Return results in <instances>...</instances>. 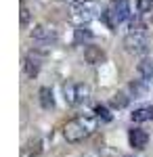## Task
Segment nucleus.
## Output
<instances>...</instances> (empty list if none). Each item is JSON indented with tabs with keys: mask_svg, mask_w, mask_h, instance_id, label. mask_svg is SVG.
Wrapping results in <instances>:
<instances>
[{
	"mask_svg": "<svg viewBox=\"0 0 153 157\" xmlns=\"http://www.w3.org/2000/svg\"><path fill=\"white\" fill-rule=\"evenodd\" d=\"M103 23L109 29H116L120 23H124L126 19H130V2L128 0H111L103 15H101Z\"/></svg>",
	"mask_w": 153,
	"mask_h": 157,
	"instance_id": "3",
	"label": "nucleus"
},
{
	"mask_svg": "<svg viewBox=\"0 0 153 157\" xmlns=\"http://www.w3.org/2000/svg\"><path fill=\"white\" fill-rule=\"evenodd\" d=\"M130 120L141 124V121H151L153 120V105H147V107H139L130 113Z\"/></svg>",
	"mask_w": 153,
	"mask_h": 157,
	"instance_id": "11",
	"label": "nucleus"
},
{
	"mask_svg": "<svg viewBox=\"0 0 153 157\" xmlns=\"http://www.w3.org/2000/svg\"><path fill=\"white\" fill-rule=\"evenodd\" d=\"M136 9H139V13H141V15H145V13H151L153 0H136Z\"/></svg>",
	"mask_w": 153,
	"mask_h": 157,
	"instance_id": "18",
	"label": "nucleus"
},
{
	"mask_svg": "<svg viewBox=\"0 0 153 157\" xmlns=\"http://www.w3.org/2000/svg\"><path fill=\"white\" fill-rule=\"evenodd\" d=\"M130 97H126L124 92H118V94H113V98H111V107L113 109H124L126 105H128Z\"/></svg>",
	"mask_w": 153,
	"mask_h": 157,
	"instance_id": "16",
	"label": "nucleus"
},
{
	"mask_svg": "<svg viewBox=\"0 0 153 157\" xmlns=\"http://www.w3.org/2000/svg\"><path fill=\"white\" fill-rule=\"evenodd\" d=\"M42 61H44V55H42V52H38V50H29V52L25 55V61H23L25 75H27V78H36V75L40 73Z\"/></svg>",
	"mask_w": 153,
	"mask_h": 157,
	"instance_id": "7",
	"label": "nucleus"
},
{
	"mask_svg": "<svg viewBox=\"0 0 153 157\" xmlns=\"http://www.w3.org/2000/svg\"><path fill=\"white\" fill-rule=\"evenodd\" d=\"M105 9H101L99 0H78L69 4V19L78 25H86L92 19H96L99 15H103Z\"/></svg>",
	"mask_w": 153,
	"mask_h": 157,
	"instance_id": "2",
	"label": "nucleus"
},
{
	"mask_svg": "<svg viewBox=\"0 0 153 157\" xmlns=\"http://www.w3.org/2000/svg\"><path fill=\"white\" fill-rule=\"evenodd\" d=\"M40 151H42V143L36 138V140H29V143L23 147V155L21 157H36Z\"/></svg>",
	"mask_w": 153,
	"mask_h": 157,
	"instance_id": "14",
	"label": "nucleus"
},
{
	"mask_svg": "<svg viewBox=\"0 0 153 157\" xmlns=\"http://www.w3.org/2000/svg\"><path fill=\"white\" fill-rule=\"evenodd\" d=\"M27 21H29V11L21 6V25H27Z\"/></svg>",
	"mask_w": 153,
	"mask_h": 157,
	"instance_id": "19",
	"label": "nucleus"
},
{
	"mask_svg": "<svg viewBox=\"0 0 153 157\" xmlns=\"http://www.w3.org/2000/svg\"><path fill=\"white\" fill-rule=\"evenodd\" d=\"M94 117L101 121H111V113H109V109L105 105H96L94 107Z\"/></svg>",
	"mask_w": 153,
	"mask_h": 157,
	"instance_id": "17",
	"label": "nucleus"
},
{
	"mask_svg": "<svg viewBox=\"0 0 153 157\" xmlns=\"http://www.w3.org/2000/svg\"><path fill=\"white\" fill-rule=\"evenodd\" d=\"M63 2H69V4H73V2H78V0H63Z\"/></svg>",
	"mask_w": 153,
	"mask_h": 157,
	"instance_id": "20",
	"label": "nucleus"
},
{
	"mask_svg": "<svg viewBox=\"0 0 153 157\" xmlns=\"http://www.w3.org/2000/svg\"><path fill=\"white\" fill-rule=\"evenodd\" d=\"M124 46L128 52H136L143 55L149 48V34H147V25L141 19H132L128 27V34L124 38Z\"/></svg>",
	"mask_w": 153,
	"mask_h": 157,
	"instance_id": "1",
	"label": "nucleus"
},
{
	"mask_svg": "<svg viewBox=\"0 0 153 157\" xmlns=\"http://www.w3.org/2000/svg\"><path fill=\"white\" fill-rule=\"evenodd\" d=\"M57 29L53 27V25L48 23H40L34 27V32H32V40L38 42L40 46H50V44H55L57 42Z\"/></svg>",
	"mask_w": 153,
	"mask_h": 157,
	"instance_id": "6",
	"label": "nucleus"
},
{
	"mask_svg": "<svg viewBox=\"0 0 153 157\" xmlns=\"http://www.w3.org/2000/svg\"><path fill=\"white\" fill-rule=\"evenodd\" d=\"M128 92L130 98H145L149 92V82L147 80H134V82H130Z\"/></svg>",
	"mask_w": 153,
	"mask_h": 157,
	"instance_id": "9",
	"label": "nucleus"
},
{
	"mask_svg": "<svg viewBox=\"0 0 153 157\" xmlns=\"http://www.w3.org/2000/svg\"><path fill=\"white\" fill-rule=\"evenodd\" d=\"M90 38H92V32H90L86 25H80V27L76 29V38H73V42H76V44H82V42L90 40Z\"/></svg>",
	"mask_w": 153,
	"mask_h": 157,
	"instance_id": "15",
	"label": "nucleus"
},
{
	"mask_svg": "<svg viewBox=\"0 0 153 157\" xmlns=\"http://www.w3.org/2000/svg\"><path fill=\"white\" fill-rule=\"evenodd\" d=\"M63 94H65V103L71 107H78L84 105L88 97H90V86L84 84V82H69V84L63 86Z\"/></svg>",
	"mask_w": 153,
	"mask_h": 157,
	"instance_id": "5",
	"label": "nucleus"
},
{
	"mask_svg": "<svg viewBox=\"0 0 153 157\" xmlns=\"http://www.w3.org/2000/svg\"><path fill=\"white\" fill-rule=\"evenodd\" d=\"M136 71H139V75H141L143 80H153V61L151 59H143L139 65H136Z\"/></svg>",
	"mask_w": 153,
	"mask_h": 157,
	"instance_id": "12",
	"label": "nucleus"
},
{
	"mask_svg": "<svg viewBox=\"0 0 153 157\" xmlns=\"http://www.w3.org/2000/svg\"><path fill=\"white\" fill-rule=\"evenodd\" d=\"M84 59H86V63H90V65H99V63H103L105 61V52L99 48V46H86L84 48Z\"/></svg>",
	"mask_w": 153,
	"mask_h": 157,
	"instance_id": "10",
	"label": "nucleus"
},
{
	"mask_svg": "<svg viewBox=\"0 0 153 157\" xmlns=\"http://www.w3.org/2000/svg\"><path fill=\"white\" fill-rule=\"evenodd\" d=\"M40 105H42V109H53L55 107V97H53V90L50 88H40Z\"/></svg>",
	"mask_w": 153,
	"mask_h": 157,
	"instance_id": "13",
	"label": "nucleus"
},
{
	"mask_svg": "<svg viewBox=\"0 0 153 157\" xmlns=\"http://www.w3.org/2000/svg\"><path fill=\"white\" fill-rule=\"evenodd\" d=\"M128 143L132 149H145L147 147V143H149V134L145 132V130H141V128H132V130H128Z\"/></svg>",
	"mask_w": 153,
	"mask_h": 157,
	"instance_id": "8",
	"label": "nucleus"
},
{
	"mask_svg": "<svg viewBox=\"0 0 153 157\" xmlns=\"http://www.w3.org/2000/svg\"><path fill=\"white\" fill-rule=\"evenodd\" d=\"M94 130V121L90 117H78L65 124L63 128V136L67 143H82L84 138Z\"/></svg>",
	"mask_w": 153,
	"mask_h": 157,
	"instance_id": "4",
	"label": "nucleus"
}]
</instances>
